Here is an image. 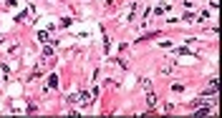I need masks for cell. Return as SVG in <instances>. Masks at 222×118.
Returning a JSON list of instances; mask_svg holds the SVG:
<instances>
[{
  "label": "cell",
  "mask_w": 222,
  "mask_h": 118,
  "mask_svg": "<svg viewBox=\"0 0 222 118\" xmlns=\"http://www.w3.org/2000/svg\"><path fill=\"white\" fill-rule=\"evenodd\" d=\"M146 103H149V108H154V106H157V98H154V93H149V95H146Z\"/></svg>",
  "instance_id": "7a4b0ae2"
},
{
  "label": "cell",
  "mask_w": 222,
  "mask_h": 118,
  "mask_svg": "<svg viewBox=\"0 0 222 118\" xmlns=\"http://www.w3.org/2000/svg\"><path fill=\"white\" fill-rule=\"evenodd\" d=\"M55 86H58V75H51L48 78V88H55Z\"/></svg>",
  "instance_id": "6da1fadb"
}]
</instances>
